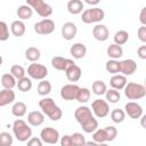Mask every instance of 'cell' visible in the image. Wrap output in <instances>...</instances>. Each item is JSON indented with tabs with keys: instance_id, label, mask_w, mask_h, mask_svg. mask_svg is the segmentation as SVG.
<instances>
[{
	"instance_id": "obj_8",
	"label": "cell",
	"mask_w": 146,
	"mask_h": 146,
	"mask_svg": "<svg viewBox=\"0 0 146 146\" xmlns=\"http://www.w3.org/2000/svg\"><path fill=\"white\" fill-rule=\"evenodd\" d=\"M27 75L30 76V79L41 81V80H44V78L48 75V68L42 64L32 63L27 67Z\"/></svg>"
},
{
	"instance_id": "obj_23",
	"label": "cell",
	"mask_w": 146,
	"mask_h": 146,
	"mask_svg": "<svg viewBox=\"0 0 146 146\" xmlns=\"http://www.w3.org/2000/svg\"><path fill=\"white\" fill-rule=\"evenodd\" d=\"M67 10L72 15H78L84 9V3L81 0H70L67 2Z\"/></svg>"
},
{
	"instance_id": "obj_6",
	"label": "cell",
	"mask_w": 146,
	"mask_h": 146,
	"mask_svg": "<svg viewBox=\"0 0 146 146\" xmlns=\"http://www.w3.org/2000/svg\"><path fill=\"white\" fill-rule=\"evenodd\" d=\"M26 5H29L36 14L43 18H48L52 15V7L43 0H27Z\"/></svg>"
},
{
	"instance_id": "obj_17",
	"label": "cell",
	"mask_w": 146,
	"mask_h": 146,
	"mask_svg": "<svg viewBox=\"0 0 146 146\" xmlns=\"http://www.w3.org/2000/svg\"><path fill=\"white\" fill-rule=\"evenodd\" d=\"M65 75H66V79L70 81V82H76L81 79V75H82V71H81V67L76 64H73L72 66H70L66 71H65Z\"/></svg>"
},
{
	"instance_id": "obj_35",
	"label": "cell",
	"mask_w": 146,
	"mask_h": 146,
	"mask_svg": "<svg viewBox=\"0 0 146 146\" xmlns=\"http://www.w3.org/2000/svg\"><path fill=\"white\" fill-rule=\"evenodd\" d=\"M90 96H91V92H90V90L88 88H79V91L76 94L75 100H78L81 104H84L90 99Z\"/></svg>"
},
{
	"instance_id": "obj_39",
	"label": "cell",
	"mask_w": 146,
	"mask_h": 146,
	"mask_svg": "<svg viewBox=\"0 0 146 146\" xmlns=\"http://www.w3.org/2000/svg\"><path fill=\"white\" fill-rule=\"evenodd\" d=\"M71 140L72 146H84L86 144V138L80 132H74L73 135H71Z\"/></svg>"
},
{
	"instance_id": "obj_13",
	"label": "cell",
	"mask_w": 146,
	"mask_h": 146,
	"mask_svg": "<svg viewBox=\"0 0 146 146\" xmlns=\"http://www.w3.org/2000/svg\"><path fill=\"white\" fill-rule=\"evenodd\" d=\"M124 113L131 119H139L143 115V107L136 102H129L124 105Z\"/></svg>"
},
{
	"instance_id": "obj_29",
	"label": "cell",
	"mask_w": 146,
	"mask_h": 146,
	"mask_svg": "<svg viewBox=\"0 0 146 146\" xmlns=\"http://www.w3.org/2000/svg\"><path fill=\"white\" fill-rule=\"evenodd\" d=\"M91 90L95 95L97 96H102V95H105L106 90H107V86L104 81L102 80H96L92 82V86H91Z\"/></svg>"
},
{
	"instance_id": "obj_47",
	"label": "cell",
	"mask_w": 146,
	"mask_h": 146,
	"mask_svg": "<svg viewBox=\"0 0 146 146\" xmlns=\"http://www.w3.org/2000/svg\"><path fill=\"white\" fill-rule=\"evenodd\" d=\"M139 21H140V23H141L143 25L146 26V7L141 8V10H140V15H139Z\"/></svg>"
},
{
	"instance_id": "obj_43",
	"label": "cell",
	"mask_w": 146,
	"mask_h": 146,
	"mask_svg": "<svg viewBox=\"0 0 146 146\" xmlns=\"http://www.w3.org/2000/svg\"><path fill=\"white\" fill-rule=\"evenodd\" d=\"M137 35H138V39H139L143 43L146 42V26H145V25H141V26L138 29Z\"/></svg>"
},
{
	"instance_id": "obj_22",
	"label": "cell",
	"mask_w": 146,
	"mask_h": 146,
	"mask_svg": "<svg viewBox=\"0 0 146 146\" xmlns=\"http://www.w3.org/2000/svg\"><path fill=\"white\" fill-rule=\"evenodd\" d=\"M10 31H11V33H13L14 36L19 38V36H23L25 34L26 26H25V24H24L23 21L17 19V21H14L10 24Z\"/></svg>"
},
{
	"instance_id": "obj_30",
	"label": "cell",
	"mask_w": 146,
	"mask_h": 146,
	"mask_svg": "<svg viewBox=\"0 0 146 146\" xmlns=\"http://www.w3.org/2000/svg\"><path fill=\"white\" fill-rule=\"evenodd\" d=\"M16 87L18 88L19 91H23V92L30 91L32 89V80L30 78H27V76H24V78L17 80Z\"/></svg>"
},
{
	"instance_id": "obj_51",
	"label": "cell",
	"mask_w": 146,
	"mask_h": 146,
	"mask_svg": "<svg viewBox=\"0 0 146 146\" xmlns=\"http://www.w3.org/2000/svg\"><path fill=\"white\" fill-rule=\"evenodd\" d=\"M98 146H108L106 143H102V144H98Z\"/></svg>"
},
{
	"instance_id": "obj_11",
	"label": "cell",
	"mask_w": 146,
	"mask_h": 146,
	"mask_svg": "<svg viewBox=\"0 0 146 146\" xmlns=\"http://www.w3.org/2000/svg\"><path fill=\"white\" fill-rule=\"evenodd\" d=\"M79 86L74 83L65 84L60 88V97L64 100H74L76 98V94L79 91Z\"/></svg>"
},
{
	"instance_id": "obj_12",
	"label": "cell",
	"mask_w": 146,
	"mask_h": 146,
	"mask_svg": "<svg viewBox=\"0 0 146 146\" xmlns=\"http://www.w3.org/2000/svg\"><path fill=\"white\" fill-rule=\"evenodd\" d=\"M74 63L73 59H70V58H64L62 56H55L51 58V66L55 68V70H58V71H66L70 66H72Z\"/></svg>"
},
{
	"instance_id": "obj_21",
	"label": "cell",
	"mask_w": 146,
	"mask_h": 146,
	"mask_svg": "<svg viewBox=\"0 0 146 146\" xmlns=\"http://www.w3.org/2000/svg\"><path fill=\"white\" fill-rule=\"evenodd\" d=\"M127 76L122 75V74H115V75H112V78L110 79V84L112 87V89H115V90H123V88L125 87L127 84Z\"/></svg>"
},
{
	"instance_id": "obj_34",
	"label": "cell",
	"mask_w": 146,
	"mask_h": 146,
	"mask_svg": "<svg viewBox=\"0 0 146 146\" xmlns=\"http://www.w3.org/2000/svg\"><path fill=\"white\" fill-rule=\"evenodd\" d=\"M105 96H106V102L107 103H111V104H116L121 99L120 91H117L115 89H112V88L106 90Z\"/></svg>"
},
{
	"instance_id": "obj_20",
	"label": "cell",
	"mask_w": 146,
	"mask_h": 146,
	"mask_svg": "<svg viewBox=\"0 0 146 146\" xmlns=\"http://www.w3.org/2000/svg\"><path fill=\"white\" fill-rule=\"evenodd\" d=\"M15 97H16V95H15V91H13V89L0 90V107L11 104L15 100Z\"/></svg>"
},
{
	"instance_id": "obj_37",
	"label": "cell",
	"mask_w": 146,
	"mask_h": 146,
	"mask_svg": "<svg viewBox=\"0 0 146 146\" xmlns=\"http://www.w3.org/2000/svg\"><path fill=\"white\" fill-rule=\"evenodd\" d=\"M10 74L16 79V80H19L25 76L26 72H25V68L22 66V65H18V64H15L10 67Z\"/></svg>"
},
{
	"instance_id": "obj_36",
	"label": "cell",
	"mask_w": 146,
	"mask_h": 146,
	"mask_svg": "<svg viewBox=\"0 0 146 146\" xmlns=\"http://www.w3.org/2000/svg\"><path fill=\"white\" fill-rule=\"evenodd\" d=\"M110 115H111V120L114 123H122L125 119V113L121 108H114Z\"/></svg>"
},
{
	"instance_id": "obj_28",
	"label": "cell",
	"mask_w": 146,
	"mask_h": 146,
	"mask_svg": "<svg viewBox=\"0 0 146 146\" xmlns=\"http://www.w3.org/2000/svg\"><path fill=\"white\" fill-rule=\"evenodd\" d=\"M17 80L10 74V73H5L1 75V84L3 89H13L16 87Z\"/></svg>"
},
{
	"instance_id": "obj_18",
	"label": "cell",
	"mask_w": 146,
	"mask_h": 146,
	"mask_svg": "<svg viewBox=\"0 0 146 146\" xmlns=\"http://www.w3.org/2000/svg\"><path fill=\"white\" fill-rule=\"evenodd\" d=\"M70 54L73 58L75 59H81L86 56L87 54V47L82 43V42H76V43H73L70 48Z\"/></svg>"
},
{
	"instance_id": "obj_24",
	"label": "cell",
	"mask_w": 146,
	"mask_h": 146,
	"mask_svg": "<svg viewBox=\"0 0 146 146\" xmlns=\"http://www.w3.org/2000/svg\"><path fill=\"white\" fill-rule=\"evenodd\" d=\"M106 52H107V55H108V57L111 59H116L117 60L119 58H121L123 56V49H122V47L121 46H117L115 43L110 44L107 47V49H106Z\"/></svg>"
},
{
	"instance_id": "obj_16",
	"label": "cell",
	"mask_w": 146,
	"mask_h": 146,
	"mask_svg": "<svg viewBox=\"0 0 146 146\" xmlns=\"http://www.w3.org/2000/svg\"><path fill=\"white\" fill-rule=\"evenodd\" d=\"M92 35L97 41H106L110 36V31L106 25L97 24L92 29Z\"/></svg>"
},
{
	"instance_id": "obj_25",
	"label": "cell",
	"mask_w": 146,
	"mask_h": 146,
	"mask_svg": "<svg viewBox=\"0 0 146 146\" xmlns=\"http://www.w3.org/2000/svg\"><path fill=\"white\" fill-rule=\"evenodd\" d=\"M16 14L19 18V21H25V19H30L33 15V9L29 6V5H22L17 8Z\"/></svg>"
},
{
	"instance_id": "obj_14",
	"label": "cell",
	"mask_w": 146,
	"mask_h": 146,
	"mask_svg": "<svg viewBox=\"0 0 146 146\" xmlns=\"http://www.w3.org/2000/svg\"><path fill=\"white\" fill-rule=\"evenodd\" d=\"M136 71H137V63L133 59L128 58L120 62V73H122V75L124 76L132 75Z\"/></svg>"
},
{
	"instance_id": "obj_49",
	"label": "cell",
	"mask_w": 146,
	"mask_h": 146,
	"mask_svg": "<svg viewBox=\"0 0 146 146\" xmlns=\"http://www.w3.org/2000/svg\"><path fill=\"white\" fill-rule=\"evenodd\" d=\"M84 146H98V144L95 141H86Z\"/></svg>"
},
{
	"instance_id": "obj_38",
	"label": "cell",
	"mask_w": 146,
	"mask_h": 146,
	"mask_svg": "<svg viewBox=\"0 0 146 146\" xmlns=\"http://www.w3.org/2000/svg\"><path fill=\"white\" fill-rule=\"evenodd\" d=\"M92 141L97 143V144H102V143H106V133L104 128L102 129H97L96 131L92 132Z\"/></svg>"
},
{
	"instance_id": "obj_5",
	"label": "cell",
	"mask_w": 146,
	"mask_h": 146,
	"mask_svg": "<svg viewBox=\"0 0 146 146\" xmlns=\"http://www.w3.org/2000/svg\"><path fill=\"white\" fill-rule=\"evenodd\" d=\"M105 17V13L99 7H91L89 9H84L82 11L81 21L84 24H91V23H98L103 21Z\"/></svg>"
},
{
	"instance_id": "obj_46",
	"label": "cell",
	"mask_w": 146,
	"mask_h": 146,
	"mask_svg": "<svg viewBox=\"0 0 146 146\" xmlns=\"http://www.w3.org/2000/svg\"><path fill=\"white\" fill-rule=\"evenodd\" d=\"M137 55L140 59H146V46L143 44L137 49Z\"/></svg>"
},
{
	"instance_id": "obj_41",
	"label": "cell",
	"mask_w": 146,
	"mask_h": 146,
	"mask_svg": "<svg viewBox=\"0 0 146 146\" xmlns=\"http://www.w3.org/2000/svg\"><path fill=\"white\" fill-rule=\"evenodd\" d=\"M13 136L9 132H1L0 133V146H11L13 145Z\"/></svg>"
},
{
	"instance_id": "obj_9",
	"label": "cell",
	"mask_w": 146,
	"mask_h": 146,
	"mask_svg": "<svg viewBox=\"0 0 146 146\" xmlns=\"http://www.w3.org/2000/svg\"><path fill=\"white\" fill-rule=\"evenodd\" d=\"M55 31V22L50 18H43L34 24V32L41 35L51 34Z\"/></svg>"
},
{
	"instance_id": "obj_3",
	"label": "cell",
	"mask_w": 146,
	"mask_h": 146,
	"mask_svg": "<svg viewBox=\"0 0 146 146\" xmlns=\"http://www.w3.org/2000/svg\"><path fill=\"white\" fill-rule=\"evenodd\" d=\"M13 132L18 141H27L32 137V128L22 119H17L13 123Z\"/></svg>"
},
{
	"instance_id": "obj_48",
	"label": "cell",
	"mask_w": 146,
	"mask_h": 146,
	"mask_svg": "<svg viewBox=\"0 0 146 146\" xmlns=\"http://www.w3.org/2000/svg\"><path fill=\"white\" fill-rule=\"evenodd\" d=\"M83 3H87L89 6H97L99 3V0H84Z\"/></svg>"
},
{
	"instance_id": "obj_2",
	"label": "cell",
	"mask_w": 146,
	"mask_h": 146,
	"mask_svg": "<svg viewBox=\"0 0 146 146\" xmlns=\"http://www.w3.org/2000/svg\"><path fill=\"white\" fill-rule=\"evenodd\" d=\"M39 106L42 110V113L47 115L51 121H58L63 116V112L58 105L50 97H44L39 102Z\"/></svg>"
},
{
	"instance_id": "obj_4",
	"label": "cell",
	"mask_w": 146,
	"mask_h": 146,
	"mask_svg": "<svg viewBox=\"0 0 146 146\" xmlns=\"http://www.w3.org/2000/svg\"><path fill=\"white\" fill-rule=\"evenodd\" d=\"M123 90H124V96L130 100H138L146 96V88L144 84L140 83L127 82Z\"/></svg>"
},
{
	"instance_id": "obj_27",
	"label": "cell",
	"mask_w": 146,
	"mask_h": 146,
	"mask_svg": "<svg viewBox=\"0 0 146 146\" xmlns=\"http://www.w3.org/2000/svg\"><path fill=\"white\" fill-rule=\"evenodd\" d=\"M26 111H27V106L23 102H16L11 107V114L16 117L24 116L26 114Z\"/></svg>"
},
{
	"instance_id": "obj_10",
	"label": "cell",
	"mask_w": 146,
	"mask_h": 146,
	"mask_svg": "<svg viewBox=\"0 0 146 146\" xmlns=\"http://www.w3.org/2000/svg\"><path fill=\"white\" fill-rule=\"evenodd\" d=\"M40 139L42 140V143L55 145L59 140V132L55 128H51V127L43 128L40 131Z\"/></svg>"
},
{
	"instance_id": "obj_45",
	"label": "cell",
	"mask_w": 146,
	"mask_h": 146,
	"mask_svg": "<svg viewBox=\"0 0 146 146\" xmlns=\"http://www.w3.org/2000/svg\"><path fill=\"white\" fill-rule=\"evenodd\" d=\"M60 146H72L71 135H64L60 137Z\"/></svg>"
},
{
	"instance_id": "obj_15",
	"label": "cell",
	"mask_w": 146,
	"mask_h": 146,
	"mask_svg": "<svg viewBox=\"0 0 146 146\" xmlns=\"http://www.w3.org/2000/svg\"><path fill=\"white\" fill-rule=\"evenodd\" d=\"M76 33H78V27L73 22H66V23L63 24V26H62V36L65 40L70 41V40L74 39Z\"/></svg>"
},
{
	"instance_id": "obj_33",
	"label": "cell",
	"mask_w": 146,
	"mask_h": 146,
	"mask_svg": "<svg viewBox=\"0 0 146 146\" xmlns=\"http://www.w3.org/2000/svg\"><path fill=\"white\" fill-rule=\"evenodd\" d=\"M105 68L108 73H111L113 75L119 74L120 73V62L116 60V59H110V60L106 62Z\"/></svg>"
},
{
	"instance_id": "obj_7",
	"label": "cell",
	"mask_w": 146,
	"mask_h": 146,
	"mask_svg": "<svg viewBox=\"0 0 146 146\" xmlns=\"http://www.w3.org/2000/svg\"><path fill=\"white\" fill-rule=\"evenodd\" d=\"M91 112L94 116L103 119L110 114V105L104 99H95L91 104Z\"/></svg>"
},
{
	"instance_id": "obj_50",
	"label": "cell",
	"mask_w": 146,
	"mask_h": 146,
	"mask_svg": "<svg viewBox=\"0 0 146 146\" xmlns=\"http://www.w3.org/2000/svg\"><path fill=\"white\" fill-rule=\"evenodd\" d=\"M2 63H3V58H2V56L0 55V66L2 65Z\"/></svg>"
},
{
	"instance_id": "obj_40",
	"label": "cell",
	"mask_w": 146,
	"mask_h": 146,
	"mask_svg": "<svg viewBox=\"0 0 146 146\" xmlns=\"http://www.w3.org/2000/svg\"><path fill=\"white\" fill-rule=\"evenodd\" d=\"M105 130V133H106V141H113L116 136H117V130L115 127L113 125H107L104 128Z\"/></svg>"
},
{
	"instance_id": "obj_1",
	"label": "cell",
	"mask_w": 146,
	"mask_h": 146,
	"mask_svg": "<svg viewBox=\"0 0 146 146\" xmlns=\"http://www.w3.org/2000/svg\"><path fill=\"white\" fill-rule=\"evenodd\" d=\"M74 117L81 125L82 130L87 133H92L98 129V121L88 106H79L74 112Z\"/></svg>"
},
{
	"instance_id": "obj_31",
	"label": "cell",
	"mask_w": 146,
	"mask_h": 146,
	"mask_svg": "<svg viewBox=\"0 0 146 146\" xmlns=\"http://www.w3.org/2000/svg\"><path fill=\"white\" fill-rule=\"evenodd\" d=\"M113 40H114V43L117 44V46H122L124 43H127V41L129 40V33L124 30H120L117 31L114 36H113Z\"/></svg>"
},
{
	"instance_id": "obj_26",
	"label": "cell",
	"mask_w": 146,
	"mask_h": 146,
	"mask_svg": "<svg viewBox=\"0 0 146 146\" xmlns=\"http://www.w3.org/2000/svg\"><path fill=\"white\" fill-rule=\"evenodd\" d=\"M41 57V52L36 47H29L25 50V58L31 63H36Z\"/></svg>"
},
{
	"instance_id": "obj_19",
	"label": "cell",
	"mask_w": 146,
	"mask_h": 146,
	"mask_svg": "<svg viewBox=\"0 0 146 146\" xmlns=\"http://www.w3.org/2000/svg\"><path fill=\"white\" fill-rule=\"evenodd\" d=\"M44 122V114L40 111H32L27 114V123L32 127H39Z\"/></svg>"
},
{
	"instance_id": "obj_32",
	"label": "cell",
	"mask_w": 146,
	"mask_h": 146,
	"mask_svg": "<svg viewBox=\"0 0 146 146\" xmlns=\"http://www.w3.org/2000/svg\"><path fill=\"white\" fill-rule=\"evenodd\" d=\"M36 90H38V94H39L40 96L46 97V96L49 95L50 91H51V83H50L48 80H41V81L39 82V84H38Z\"/></svg>"
},
{
	"instance_id": "obj_44",
	"label": "cell",
	"mask_w": 146,
	"mask_h": 146,
	"mask_svg": "<svg viewBox=\"0 0 146 146\" xmlns=\"http://www.w3.org/2000/svg\"><path fill=\"white\" fill-rule=\"evenodd\" d=\"M42 140L38 137H31L27 140V145L26 146H42Z\"/></svg>"
},
{
	"instance_id": "obj_42",
	"label": "cell",
	"mask_w": 146,
	"mask_h": 146,
	"mask_svg": "<svg viewBox=\"0 0 146 146\" xmlns=\"http://www.w3.org/2000/svg\"><path fill=\"white\" fill-rule=\"evenodd\" d=\"M9 39V27L6 22L0 21V41H7Z\"/></svg>"
}]
</instances>
